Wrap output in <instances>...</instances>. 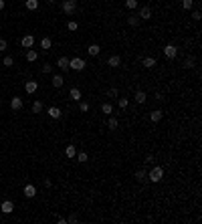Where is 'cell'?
I'll return each instance as SVG.
<instances>
[{
    "instance_id": "obj_26",
    "label": "cell",
    "mask_w": 202,
    "mask_h": 224,
    "mask_svg": "<svg viewBox=\"0 0 202 224\" xmlns=\"http://www.w3.org/2000/svg\"><path fill=\"white\" fill-rule=\"evenodd\" d=\"M117 125H119V123H117V119L109 115V119H107V127H109V129H117Z\"/></svg>"
},
{
    "instance_id": "obj_28",
    "label": "cell",
    "mask_w": 202,
    "mask_h": 224,
    "mask_svg": "<svg viewBox=\"0 0 202 224\" xmlns=\"http://www.w3.org/2000/svg\"><path fill=\"white\" fill-rule=\"evenodd\" d=\"M27 8L28 10H37L38 8V0H27Z\"/></svg>"
},
{
    "instance_id": "obj_9",
    "label": "cell",
    "mask_w": 202,
    "mask_h": 224,
    "mask_svg": "<svg viewBox=\"0 0 202 224\" xmlns=\"http://www.w3.org/2000/svg\"><path fill=\"white\" fill-rule=\"evenodd\" d=\"M137 16H140L141 20H150V18H152V10H150L148 6H141V10H140V14H137Z\"/></svg>"
},
{
    "instance_id": "obj_13",
    "label": "cell",
    "mask_w": 202,
    "mask_h": 224,
    "mask_svg": "<svg viewBox=\"0 0 202 224\" xmlns=\"http://www.w3.org/2000/svg\"><path fill=\"white\" fill-rule=\"evenodd\" d=\"M107 65H109V67H119V65H121V57H119V55H113V57H109V61H107Z\"/></svg>"
},
{
    "instance_id": "obj_27",
    "label": "cell",
    "mask_w": 202,
    "mask_h": 224,
    "mask_svg": "<svg viewBox=\"0 0 202 224\" xmlns=\"http://www.w3.org/2000/svg\"><path fill=\"white\" fill-rule=\"evenodd\" d=\"M117 105L121 107V109H126V107L130 105V99H127V97H119V99H117Z\"/></svg>"
},
{
    "instance_id": "obj_1",
    "label": "cell",
    "mask_w": 202,
    "mask_h": 224,
    "mask_svg": "<svg viewBox=\"0 0 202 224\" xmlns=\"http://www.w3.org/2000/svg\"><path fill=\"white\" fill-rule=\"evenodd\" d=\"M162 178H164V168L162 166H154L152 170L148 172V180L150 182H160Z\"/></svg>"
},
{
    "instance_id": "obj_43",
    "label": "cell",
    "mask_w": 202,
    "mask_h": 224,
    "mask_svg": "<svg viewBox=\"0 0 202 224\" xmlns=\"http://www.w3.org/2000/svg\"><path fill=\"white\" fill-rule=\"evenodd\" d=\"M47 2H49V4H55V2H57V0H47Z\"/></svg>"
},
{
    "instance_id": "obj_45",
    "label": "cell",
    "mask_w": 202,
    "mask_h": 224,
    "mask_svg": "<svg viewBox=\"0 0 202 224\" xmlns=\"http://www.w3.org/2000/svg\"><path fill=\"white\" fill-rule=\"evenodd\" d=\"M0 115H2V111H0Z\"/></svg>"
},
{
    "instance_id": "obj_10",
    "label": "cell",
    "mask_w": 202,
    "mask_h": 224,
    "mask_svg": "<svg viewBox=\"0 0 202 224\" xmlns=\"http://www.w3.org/2000/svg\"><path fill=\"white\" fill-rule=\"evenodd\" d=\"M63 12H65V14H73V12H75V2L65 0V2H63Z\"/></svg>"
},
{
    "instance_id": "obj_16",
    "label": "cell",
    "mask_w": 202,
    "mask_h": 224,
    "mask_svg": "<svg viewBox=\"0 0 202 224\" xmlns=\"http://www.w3.org/2000/svg\"><path fill=\"white\" fill-rule=\"evenodd\" d=\"M162 117H164V113H162L160 109H156V111H152V113H150V119H152L154 123H158V121H160Z\"/></svg>"
},
{
    "instance_id": "obj_38",
    "label": "cell",
    "mask_w": 202,
    "mask_h": 224,
    "mask_svg": "<svg viewBox=\"0 0 202 224\" xmlns=\"http://www.w3.org/2000/svg\"><path fill=\"white\" fill-rule=\"evenodd\" d=\"M107 97H109V99H111V97H117V89H115V87H111L109 91H107Z\"/></svg>"
},
{
    "instance_id": "obj_11",
    "label": "cell",
    "mask_w": 202,
    "mask_h": 224,
    "mask_svg": "<svg viewBox=\"0 0 202 224\" xmlns=\"http://www.w3.org/2000/svg\"><path fill=\"white\" fill-rule=\"evenodd\" d=\"M24 196L27 198H34L37 196V188H34L32 184H27V186H24Z\"/></svg>"
},
{
    "instance_id": "obj_20",
    "label": "cell",
    "mask_w": 202,
    "mask_h": 224,
    "mask_svg": "<svg viewBox=\"0 0 202 224\" xmlns=\"http://www.w3.org/2000/svg\"><path fill=\"white\" fill-rule=\"evenodd\" d=\"M135 178L140 180V182H148V172L141 168V170H137V172H135Z\"/></svg>"
},
{
    "instance_id": "obj_25",
    "label": "cell",
    "mask_w": 202,
    "mask_h": 224,
    "mask_svg": "<svg viewBox=\"0 0 202 224\" xmlns=\"http://www.w3.org/2000/svg\"><path fill=\"white\" fill-rule=\"evenodd\" d=\"M101 111H103V113H107V115H111V113H113V105H111V103H103Z\"/></svg>"
},
{
    "instance_id": "obj_4",
    "label": "cell",
    "mask_w": 202,
    "mask_h": 224,
    "mask_svg": "<svg viewBox=\"0 0 202 224\" xmlns=\"http://www.w3.org/2000/svg\"><path fill=\"white\" fill-rule=\"evenodd\" d=\"M10 109L12 111H20L22 109V99L20 97H12L10 99Z\"/></svg>"
},
{
    "instance_id": "obj_40",
    "label": "cell",
    "mask_w": 202,
    "mask_h": 224,
    "mask_svg": "<svg viewBox=\"0 0 202 224\" xmlns=\"http://www.w3.org/2000/svg\"><path fill=\"white\" fill-rule=\"evenodd\" d=\"M53 71V65H42V73H51Z\"/></svg>"
},
{
    "instance_id": "obj_41",
    "label": "cell",
    "mask_w": 202,
    "mask_h": 224,
    "mask_svg": "<svg viewBox=\"0 0 202 224\" xmlns=\"http://www.w3.org/2000/svg\"><path fill=\"white\" fill-rule=\"evenodd\" d=\"M77 220H79V218H77V214H71V216L67 218V222H71V224H73V222H77Z\"/></svg>"
},
{
    "instance_id": "obj_12",
    "label": "cell",
    "mask_w": 202,
    "mask_h": 224,
    "mask_svg": "<svg viewBox=\"0 0 202 224\" xmlns=\"http://www.w3.org/2000/svg\"><path fill=\"white\" fill-rule=\"evenodd\" d=\"M141 65H144V67L145 69H152V67H156V59H154V57H145V59H141Z\"/></svg>"
},
{
    "instance_id": "obj_3",
    "label": "cell",
    "mask_w": 202,
    "mask_h": 224,
    "mask_svg": "<svg viewBox=\"0 0 202 224\" xmlns=\"http://www.w3.org/2000/svg\"><path fill=\"white\" fill-rule=\"evenodd\" d=\"M164 55H166L168 59H174L176 55H178V49H176L174 45H166V46H164Z\"/></svg>"
},
{
    "instance_id": "obj_29",
    "label": "cell",
    "mask_w": 202,
    "mask_h": 224,
    "mask_svg": "<svg viewBox=\"0 0 202 224\" xmlns=\"http://www.w3.org/2000/svg\"><path fill=\"white\" fill-rule=\"evenodd\" d=\"M42 111V103L41 101H34L32 103V113H41Z\"/></svg>"
},
{
    "instance_id": "obj_37",
    "label": "cell",
    "mask_w": 202,
    "mask_h": 224,
    "mask_svg": "<svg viewBox=\"0 0 202 224\" xmlns=\"http://www.w3.org/2000/svg\"><path fill=\"white\" fill-rule=\"evenodd\" d=\"M6 49H8V42L4 41V38H0V53H4Z\"/></svg>"
},
{
    "instance_id": "obj_36",
    "label": "cell",
    "mask_w": 202,
    "mask_h": 224,
    "mask_svg": "<svg viewBox=\"0 0 202 224\" xmlns=\"http://www.w3.org/2000/svg\"><path fill=\"white\" fill-rule=\"evenodd\" d=\"M79 109L83 111V113H85V111H89V103H87V101H81V103H79Z\"/></svg>"
},
{
    "instance_id": "obj_44",
    "label": "cell",
    "mask_w": 202,
    "mask_h": 224,
    "mask_svg": "<svg viewBox=\"0 0 202 224\" xmlns=\"http://www.w3.org/2000/svg\"><path fill=\"white\" fill-rule=\"evenodd\" d=\"M69 2H77V0H69Z\"/></svg>"
},
{
    "instance_id": "obj_17",
    "label": "cell",
    "mask_w": 202,
    "mask_h": 224,
    "mask_svg": "<svg viewBox=\"0 0 202 224\" xmlns=\"http://www.w3.org/2000/svg\"><path fill=\"white\" fill-rule=\"evenodd\" d=\"M51 46H53V41H51L49 37H42L41 38V49H45V51H49Z\"/></svg>"
},
{
    "instance_id": "obj_23",
    "label": "cell",
    "mask_w": 202,
    "mask_h": 224,
    "mask_svg": "<svg viewBox=\"0 0 202 224\" xmlns=\"http://www.w3.org/2000/svg\"><path fill=\"white\" fill-rule=\"evenodd\" d=\"M37 59H38V53H37V51H32V49H28L27 51V61L32 63V61H37Z\"/></svg>"
},
{
    "instance_id": "obj_22",
    "label": "cell",
    "mask_w": 202,
    "mask_h": 224,
    "mask_svg": "<svg viewBox=\"0 0 202 224\" xmlns=\"http://www.w3.org/2000/svg\"><path fill=\"white\" fill-rule=\"evenodd\" d=\"M69 95H71V99H73V101H81V91H79L77 87H73L71 91H69Z\"/></svg>"
},
{
    "instance_id": "obj_30",
    "label": "cell",
    "mask_w": 202,
    "mask_h": 224,
    "mask_svg": "<svg viewBox=\"0 0 202 224\" xmlns=\"http://www.w3.org/2000/svg\"><path fill=\"white\" fill-rule=\"evenodd\" d=\"M194 63H196L194 59H192V57H188L186 61H184V69H192V67H194Z\"/></svg>"
},
{
    "instance_id": "obj_39",
    "label": "cell",
    "mask_w": 202,
    "mask_h": 224,
    "mask_svg": "<svg viewBox=\"0 0 202 224\" xmlns=\"http://www.w3.org/2000/svg\"><path fill=\"white\" fill-rule=\"evenodd\" d=\"M192 18H194V20H200V18H202L200 10H194V12H192Z\"/></svg>"
},
{
    "instance_id": "obj_21",
    "label": "cell",
    "mask_w": 202,
    "mask_h": 224,
    "mask_svg": "<svg viewBox=\"0 0 202 224\" xmlns=\"http://www.w3.org/2000/svg\"><path fill=\"white\" fill-rule=\"evenodd\" d=\"M140 16L137 14H131V16H127V24H130V27H137V24H140Z\"/></svg>"
},
{
    "instance_id": "obj_2",
    "label": "cell",
    "mask_w": 202,
    "mask_h": 224,
    "mask_svg": "<svg viewBox=\"0 0 202 224\" xmlns=\"http://www.w3.org/2000/svg\"><path fill=\"white\" fill-rule=\"evenodd\" d=\"M69 69H73V71H83V69H85V61H83V59H79V57L69 59Z\"/></svg>"
},
{
    "instance_id": "obj_18",
    "label": "cell",
    "mask_w": 202,
    "mask_h": 224,
    "mask_svg": "<svg viewBox=\"0 0 202 224\" xmlns=\"http://www.w3.org/2000/svg\"><path fill=\"white\" fill-rule=\"evenodd\" d=\"M87 53L91 55V57H97V55L101 53V46L99 45H89V49H87Z\"/></svg>"
},
{
    "instance_id": "obj_7",
    "label": "cell",
    "mask_w": 202,
    "mask_h": 224,
    "mask_svg": "<svg viewBox=\"0 0 202 224\" xmlns=\"http://www.w3.org/2000/svg\"><path fill=\"white\" fill-rule=\"evenodd\" d=\"M37 89H38V83H37V81H27V83H24V91H27L28 95L34 93Z\"/></svg>"
},
{
    "instance_id": "obj_31",
    "label": "cell",
    "mask_w": 202,
    "mask_h": 224,
    "mask_svg": "<svg viewBox=\"0 0 202 224\" xmlns=\"http://www.w3.org/2000/svg\"><path fill=\"white\" fill-rule=\"evenodd\" d=\"M126 6L130 10H134V8H137V0H126Z\"/></svg>"
},
{
    "instance_id": "obj_8",
    "label": "cell",
    "mask_w": 202,
    "mask_h": 224,
    "mask_svg": "<svg viewBox=\"0 0 202 224\" xmlns=\"http://www.w3.org/2000/svg\"><path fill=\"white\" fill-rule=\"evenodd\" d=\"M47 113H49V117H53V119H61V109H59V107H49V109H47Z\"/></svg>"
},
{
    "instance_id": "obj_24",
    "label": "cell",
    "mask_w": 202,
    "mask_h": 224,
    "mask_svg": "<svg viewBox=\"0 0 202 224\" xmlns=\"http://www.w3.org/2000/svg\"><path fill=\"white\" fill-rule=\"evenodd\" d=\"M75 153H77L75 145H67V148H65V156L67 158H75Z\"/></svg>"
},
{
    "instance_id": "obj_35",
    "label": "cell",
    "mask_w": 202,
    "mask_h": 224,
    "mask_svg": "<svg viewBox=\"0 0 202 224\" xmlns=\"http://www.w3.org/2000/svg\"><path fill=\"white\" fill-rule=\"evenodd\" d=\"M77 27H79V24H77V20H69V24H67L69 31H77Z\"/></svg>"
},
{
    "instance_id": "obj_5",
    "label": "cell",
    "mask_w": 202,
    "mask_h": 224,
    "mask_svg": "<svg viewBox=\"0 0 202 224\" xmlns=\"http://www.w3.org/2000/svg\"><path fill=\"white\" fill-rule=\"evenodd\" d=\"M0 210H2L4 214H10L12 210H14V204H12V200H4L2 204H0Z\"/></svg>"
},
{
    "instance_id": "obj_14",
    "label": "cell",
    "mask_w": 202,
    "mask_h": 224,
    "mask_svg": "<svg viewBox=\"0 0 202 224\" xmlns=\"http://www.w3.org/2000/svg\"><path fill=\"white\" fill-rule=\"evenodd\" d=\"M51 83H53V87H57V89H61L63 87V83H65V79H63L61 75H55L53 79H51Z\"/></svg>"
},
{
    "instance_id": "obj_15",
    "label": "cell",
    "mask_w": 202,
    "mask_h": 224,
    "mask_svg": "<svg viewBox=\"0 0 202 224\" xmlns=\"http://www.w3.org/2000/svg\"><path fill=\"white\" fill-rule=\"evenodd\" d=\"M57 67L61 69V71H69V59H67V57H61V59L57 61Z\"/></svg>"
},
{
    "instance_id": "obj_34",
    "label": "cell",
    "mask_w": 202,
    "mask_h": 224,
    "mask_svg": "<svg viewBox=\"0 0 202 224\" xmlns=\"http://www.w3.org/2000/svg\"><path fill=\"white\" fill-rule=\"evenodd\" d=\"M2 65H4V67H12V65H14V61H12V57H4Z\"/></svg>"
},
{
    "instance_id": "obj_19",
    "label": "cell",
    "mask_w": 202,
    "mask_h": 224,
    "mask_svg": "<svg viewBox=\"0 0 202 224\" xmlns=\"http://www.w3.org/2000/svg\"><path fill=\"white\" fill-rule=\"evenodd\" d=\"M145 101H148V95H145L144 91H137V93H135V103H140V105H144Z\"/></svg>"
},
{
    "instance_id": "obj_6",
    "label": "cell",
    "mask_w": 202,
    "mask_h": 224,
    "mask_svg": "<svg viewBox=\"0 0 202 224\" xmlns=\"http://www.w3.org/2000/svg\"><path fill=\"white\" fill-rule=\"evenodd\" d=\"M20 45H22L24 49H32V45H34V37H32V34H27V37H22Z\"/></svg>"
},
{
    "instance_id": "obj_42",
    "label": "cell",
    "mask_w": 202,
    "mask_h": 224,
    "mask_svg": "<svg viewBox=\"0 0 202 224\" xmlns=\"http://www.w3.org/2000/svg\"><path fill=\"white\" fill-rule=\"evenodd\" d=\"M2 8H4V0H0V10H2Z\"/></svg>"
},
{
    "instance_id": "obj_32",
    "label": "cell",
    "mask_w": 202,
    "mask_h": 224,
    "mask_svg": "<svg viewBox=\"0 0 202 224\" xmlns=\"http://www.w3.org/2000/svg\"><path fill=\"white\" fill-rule=\"evenodd\" d=\"M77 160H79V163H85V162L89 160V156H87V153H85V152H81L79 156H77Z\"/></svg>"
},
{
    "instance_id": "obj_33",
    "label": "cell",
    "mask_w": 202,
    "mask_h": 224,
    "mask_svg": "<svg viewBox=\"0 0 202 224\" xmlns=\"http://www.w3.org/2000/svg\"><path fill=\"white\" fill-rule=\"evenodd\" d=\"M182 6L186 8V10H190V8L194 6V0H182Z\"/></svg>"
}]
</instances>
